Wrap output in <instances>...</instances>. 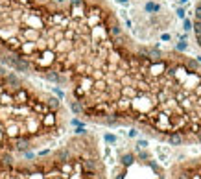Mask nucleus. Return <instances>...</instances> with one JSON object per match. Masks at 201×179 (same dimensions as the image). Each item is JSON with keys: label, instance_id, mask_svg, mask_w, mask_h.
<instances>
[{"label": "nucleus", "instance_id": "1", "mask_svg": "<svg viewBox=\"0 0 201 179\" xmlns=\"http://www.w3.org/2000/svg\"><path fill=\"white\" fill-rule=\"evenodd\" d=\"M0 61L81 122L201 144V61L140 42L109 0H0Z\"/></svg>", "mask_w": 201, "mask_h": 179}, {"label": "nucleus", "instance_id": "2", "mask_svg": "<svg viewBox=\"0 0 201 179\" xmlns=\"http://www.w3.org/2000/svg\"><path fill=\"white\" fill-rule=\"evenodd\" d=\"M61 96L0 61V155L48 144L74 127Z\"/></svg>", "mask_w": 201, "mask_h": 179}, {"label": "nucleus", "instance_id": "3", "mask_svg": "<svg viewBox=\"0 0 201 179\" xmlns=\"http://www.w3.org/2000/svg\"><path fill=\"white\" fill-rule=\"evenodd\" d=\"M0 179H109V172L98 135L72 127L48 144L2 153Z\"/></svg>", "mask_w": 201, "mask_h": 179}, {"label": "nucleus", "instance_id": "4", "mask_svg": "<svg viewBox=\"0 0 201 179\" xmlns=\"http://www.w3.org/2000/svg\"><path fill=\"white\" fill-rule=\"evenodd\" d=\"M168 179H201V153L170 166Z\"/></svg>", "mask_w": 201, "mask_h": 179}, {"label": "nucleus", "instance_id": "5", "mask_svg": "<svg viewBox=\"0 0 201 179\" xmlns=\"http://www.w3.org/2000/svg\"><path fill=\"white\" fill-rule=\"evenodd\" d=\"M192 32H194V39L196 44L201 52V0H197L194 6V13H192Z\"/></svg>", "mask_w": 201, "mask_h": 179}]
</instances>
